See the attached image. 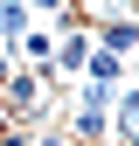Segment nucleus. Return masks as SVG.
I'll return each instance as SVG.
<instances>
[{
  "mask_svg": "<svg viewBox=\"0 0 139 146\" xmlns=\"http://www.w3.org/2000/svg\"><path fill=\"white\" fill-rule=\"evenodd\" d=\"M28 7H35V21H63V14H70V0H28Z\"/></svg>",
  "mask_w": 139,
  "mask_h": 146,
  "instance_id": "nucleus-5",
  "label": "nucleus"
},
{
  "mask_svg": "<svg viewBox=\"0 0 139 146\" xmlns=\"http://www.w3.org/2000/svg\"><path fill=\"white\" fill-rule=\"evenodd\" d=\"M91 35H97V49H111V56H125V63L139 56V14H118V21H97Z\"/></svg>",
  "mask_w": 139,
  "mask_h": 146,
  "instance_id": "nucleus-2",
  "label": "nucleus"
},
{
  "mask_svg": "<svg viewBox=\"0 0 139 146\" xmlns=\"http://www.w3.org/2000/svg\"><path fill=\"white\" fill-rule=\"evenodd\" d=\"M28 28H35V7H28V0H0V49H14Z\"/></svg>",
  "mask_w": 139,
  "mask_h": 146,
  "instance_id": "nucleus-3",
  "label": "nucleus"
},
{
  "mask_svg": "<svg viewBox=\"0 0 139 146\" xmlns=\"http://www.w3.org/2000/svg\"><path fill=\"white\" fill-rule=\"evenodd\" d=\"M125 146H139V132H132V139H125Z\"/></svg>",
  "mask_w": 139,
  "mask_h": 146,
  "instance_id": "nucleus-6",
  "label": "nucleus"
},
{
  "mask_svg": "<svg viewBox=\"0 0 139 146\" xmlns=\"http://www.w3.org/2000/svg\"><path fill=\"white\" fill-rule=\"evenodd\" d=\"M28 146H77V139H70V132H63L56 118H42V125H35V139H28Z\"/></svg>",
  "mask_w": 139,
  "mask_h": 146,
  "instance_id": "nucleus-4",
  "label": "nucleus"
},
{
  "mask_svg": "<svg viewBox=\"0 0 139 146\" xmlns=\"http://www.w3.org/2000/svg\"><path fill=\"white\" fill-rule=\"evenodd\" d=\"M91 49H97V35L83 28V21H70V28H56V56H49V77H56L63 90H77V77H83V63H91Z\"/></svg>",
  "mask_w": 139,
  "mask_h": 146,
  "instance_id": "nucleus-1",
  "label": "nucleus"
}]
</instances>
